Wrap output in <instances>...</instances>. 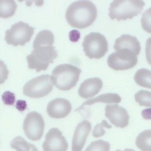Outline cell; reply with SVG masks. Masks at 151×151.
I'll use <instances>...</instances> for the list:
<instances>
[{
    "instance_id": "23",
    "label": "cell",
    "mask_w": 151,
    "mask_h": 151,
    "mask_svg": "<svg viewBox=\"0 0 151 151\" xmlns=\"http://www.w3.org/2000/svg\"><path fill=\"white\" fill-rule=\"evenodd\" d=\"M111 145L107 141L99 140L91 142L85 151H110Z\"/></svg>"
},
{
    "instance_id": "4",
    "label": "cell",
    "mask_w": 151,
    "mask_h": 151,
    "mask_svg": "<svg viewBox=\"0 0 151 151\" xmlns=\"http://www.w3.org/2000/svg\"><path fill=\"white\" fill-rule=\"evenodd\" d=\"M58 56L55 47L48 46L37 47L27 55L28 68L32 70L35 69L37 72L45 71L49 65L53 63Z\"/></svg>"
},
{
    "instance_id": "9",
    "label": "cell",
    "mask_w": 151,
    "mask_h": 151,
    "mask_svg": "<svg viewBox=\"0 0 151 151\" xmlns=\"http://www.w3.org/2000/svg\"><path fill=\"white\" fill-rule=\"evenodd\" d=\"M45 123L39 113L32 111L28 113L23 124V129L27 138L32 141L42 138L45 129Z\"/></svg>"
},
{
    "instance_id": "12",
    "label": "cell",
    "mask_w": 151,
    "mask_h": 151,
    "mask_svg": "<svg viewBox=\"0 0 151 151\" xmlns=\"http://www.w3.org/2000/svg\"><path fill=\"white\" fill-rule=\"evenodd\" d=\"M72 106L69 100L58 98L51 101L47 106V113L49 117L61 119L67 117L72 111Z\"/></svg>"
},
{
    "instance_id": "27",
    "label": "cell",
    "mask_w": 151,
    "mask_h": 151,
    "mask_svg": "<svg viewBox=\"0 0 151 151\" xmlns=\"http://www.w3.org/2000/svg\"><path fill=\"white\" fill-rule=\"evenodd\" d=\"M145 54L147 60L151 65V37L148 39L146 43Z\"/></svg>"
},
{
    "instance_id": "6",
    "label": "cell",
    "mask_w": 151,
    "mask_h": 151,
    "mask_svg": "<svg viewBox=\"0 0 151 151\" xmlns=\"http://www.w3.org/2000/svg\"><path fill=\"white\" fill-rule=\"evenodd\" d=\"M53 85L49 74L40 76L25 84L23 87V94L30 98H42L51 93L53 90Z\"/></svg>"
},
{
    "instance_id": "3",
    "label": "cell",
    "mask_w": 151,
    "mask_h": 151,
    "mask_svg": "<svg viewBox=\"0 0 151 151\" xmlns=\"http://www.w3.org/2000/svg\"><path fill=\"white\" fill-rule=\"evenodd\" d=\"M145 5L141 0H115L110 4L109 15L113 20L132 19L141 13Z\"/></svg>"
},
{
    "instance_id": "15",
    "label": "cell",
    "mask_w": 151,
    "mask_h": 151,
    "mask_svg": "<svg viewBox=\"0 0 151 151\" xmlns=\"http://www.w3.org/2000/svg\"><path fill=\"white\" fill-rule=\"evenodd\" d=\"M116 51L123 49L131 50L136 55L140 54L141 46L137 38L129 34H124L115 40L114 45Z\"/></svg>"
},
{
    "instance_id": "19",
    "label": "cell",
    "mask_w": 151,
    "mask_h": 151,
    "mask_svg": "<svg viewBox=\"0 0 151 151\" xmlns=\"http://www.w3.org/2000/svg\"><path fill=\"white\" fill-rule=\"evenodd\" d=\"M136 144L142 151H151V130L143 131L138 134Z\"/></svg>"
},
{
    "instance_id": "20",
    "label": "cell",
    "mask_w": 151,
    "mask_h": 151,
    "mask_svg": "<svg viewBox=\"0 0 151 151\" xmlns=\"http://www.w3.org/2000/svg\"><path fill=\"white\" fill-rule=\"evenodd\" d=\"M10 147L16 151H38L35 146L27 142L21 136L14 138L10 142Z\"/></svg>"
},
{
    "instance_id": "11",
    "label": "cell",
    "mask_w": 151,
    "mask_h": 151,
    "mask_svg": "<svg viewBox=\"0 0 151 151\" xmlns=\"http://www.w3.org/2000/svg\"><path fill=\"white\" fill-rule=\"evenodd\" d=\"M105 111L106 117L116 127L123 129L128 126L129 115L124 108L118 104H108Z\"/></svg>"
},
{
    "instance_id": "7",
    "label": "cell",
    "mask_w": 151,
    "mask_h": 151,
    "mask_svg": "<svg viewBox=\"0 0 151 151\" xmlns=\"http://www.w3.org/2000/svg\"><path fill=\"white\" fill-rule=\"evenodd\" d=\"M35 28L22 21L12 25L10 29L6 30L5 40L9 45L14 47L24 46L31 40L34 34Z\"/></svg>"
},
{
    "instance_id": "29",
    "label": "cell",
    "mask_w": 151,
    "mask_h": 151,
    "mask_svg": "<svg viewBox=\"0 0 151 151\" xmlns=\"http://www.w3.org/2000/svg\"><path fill=\"white\" fill-rule=\"evenodd\" d=\"M142 115L145 119H151V108L145 109L142 111Z\"/></svg>"
},
{
    "instance_id": "28",
    "label": "cell",
    "mask_w": 151,
    "mask_h": 151,
    "mask_svg": "<svg viewBox=\"0 0 151 151\" xmlns=\"http://www.w3.org/2000/svg\"><path fill=\"white\" fill-rule=\"evenodd\" d=\"M27 102L24 100H18L17 101L16 104V109L19 111H24L27 109Z\"/></svg>"
},
{
    "instance_id": "5",
    "label": "cell",
    "mask_w": 151,
    "mask_h": 151,
    "mask_svg": "<svg viewBox=\"0 0 151 151\" xmlns=\"http://www.w3.org/2000/svg\"><path fill=\"white\" fill-rule=\"evenodd\" d=\"M82 46L85 55L90 59L101 58L106 55L108 50L106 39L99 32H92L86 35Z\"/></svg>"
},
{
    "instance_id": "30",
    "label": "cell",
    "mask_w": 151,
    "mask_h": 151,
    "mask_svg": "<svg viewBox=\"0 0 151 151\" xmlns=\"http://www.w3.org/2000/svg\"><path fill=\"white\" fill-rule=\"evenodd\" d=\"M115 151H122L121 150H117ZM123 151H136L132 149H126Z\"/></svg>"
},
{
    "instance_id": "13",
    "label": "cell",
    "mask_w": 151,
    "mask_h": 151,
    "mask_svg": "<svg viewBox=\"0 0 151 151\" xmlns=\"http://www.w3.org/2000/svg\"><path fill=\"white\" fill-rule=\"evenodd\" d=\"M92 129L91 123L84 120L77 125L72 141V151H81Z\"/></svg>"
},
{
    "instance_id": "24",
    "label": "cell",
    "mask_w": 151,
    "mask_h": 151,
    "mask_svg": "<svg viewBox=\"0 0 151 151\" xmlns=\"http://www.w3.org/2000/svg\"><path fill=\"white\" fill-rule=\"evenodd\" d=\"M141 22L143 30L148 33H151V7L142 13Z\"/></svg>"
},
{
    "instance_id": "25",
    "label": "cell",
    "mask_w": 151,
    "mask_h": 151,
    "mask_svg": "<svg viewBox=\"0 0 151 151\" xmlns=\"http://www.w3.org/2000/svg\"><path fill=\"white\" fill-rule=\"evenodd\" d=\"M106 129H111V125L109 124L106 120H103L100 124H97L94 127L93 131V135L94 138H99L103 136L105 134L106 132L104 128Z\"/></svg>"
},
{
    "instance_id": "16",
    "label": "cell",
    "mask_w": 151,
    "mask_h": 151,
    "mask_svg": "<svg viewBox=\"0 0 151 151\" xmlns=\"http://www.w3.org/2000/svg\"><path fill=\"white\" fill-rule=\"evenodd\" d=\"M121 97L116 93H106L85 101L77 110L81 109L85 106L92 105L96 103L102 102L107 104H119L121 102Z\"/></svg>"
},
{
    "instance_id": "2",
    "label": "cell",
    "mask_w": 151,
    "mask_h": 151,
    "mask_svg": "<svg viewBox=\"0 0 151 151\" xmlns=\"http://www.w3.org/2000/svg\"><path fill=\"white\" fill-rule=\"evenodd\" d=\"M81 70L68 64L58 65L52 71L51 76L52 83L57 88L68 91L76 86Z\"/></svg>"
},
{
    "instance_id": "14",
    "label": "cell",
    "mask_w": 151,
    "mask_h": 151,
    "mask_svg": "<svg viewBox=\"0 0 151 151\" xmlns=\"http://www.w3.org/2000/svg\"><path fill=\"white\" fill-rule=\"evenodd\" d=\"M102 87L103 82L100 78L96 77L88 78L80 86L78 90V95L85 99L91 98L98 94Z\"/></svg>"
},
{
    "instance_id": "21",
    "label": "cell",
    "mask_w": 151,
    "mask_h": 151,
    "mask_svg": "<svg viewBox=\"0 0 151 151\" xmlns=\"http://www.w3.org/2000/svg\"><path fill=\"white\" fill-rule=\"evenodd\" d=\"M17 6L14 1H1L0 7V17L8 18L14 15Z\"/></svg>"
},
{
    "instance_id": "26",
    "label": "cell",
    "mask_w": 151,
    "mask_h": 151,
    "mask_svg": "<svg viewBox=\"0 0 151 151\" xmlns=\"http://www.w3.org/2000/svg\"><path fill=\"white\" fill-rule=\"evenodd\" d=\"M2 99L4 104L8 106H12L15 101V95L9 91L4 92L2 95Z\"/></svg>"
},
{
    "instance_id": "8",
    "label": "cell",
    "mask_w": 151,
    "mask_h": 151,
    "mask_svg": "<svg viewBox=\"0 0 151 151\" xmlns=\"http://www.w3.org/2000/svg\"><path fill=\"white\" fill-rule=\"evenodd\" d=\"M137 55L131 50L123 49L111 53L107 59L108 66L116 71L132 69L138 63Z\"/></svg>"
},
{
    "instance_id": "18",
    "label": "cell",
    "mask_w": 151,
    "mask_h": 151,
    "mask_svg": "<svg viewBox=\"0 0 151 151\" xmlns=\"http://www.w3.org/2000/svg\"><path fill=\"white\" fill-rule=\"evenodd\" d=\"M134 79L137 84L140 86L151 89V71L142 68L135 74Z\"/></svg>"
},
{
    "instance_id": "17",
    "label": "cell",
    "mask_w": 151,
    "mask_h": 151,
    "mask_svg": "<svg viewBox=\"0 0 151 151\" xmlns=\"http://www.w3.org/2000/svg\"><path fill=\"white\" fill-rule=\"evenodd\" d=\"M54 36L49 30H41L38 32L33 42V49L43 46H52L54 44Z\"/></svg>"
},
{
    "instance_id": "10",
    "label": "cell",
    "mask_w": 151,
    "mask_h": 151,
    "mask_svg": "<svg viewBox=\"0 0 151 151\" xmlns=\"http://www.w3.org/2000/svg\"><path fill=\"white\" fill-rule=\"evenodd\" d=\"M44 151H67L68 144L62 132L56 128L50 129L42 145Z\"/></svg>"
},
{
    "instance_id": "1",
    "label": "cell",
    "mask_w": 151,
    "mask_h": 151,
    "mask_svg": "<svg viewBox=\"0 0 151 151\" xmlns=\"http://www.w3.org/2000/svg\"><path fill=\"white\" fill-rule=\"evenodd\" d=\"M97 15V8L93 2L78 1L68 6L65 18L71 27L82 29L91 26L96 20Z\"/></svg>"
},
{
    "instance_id": "22",
    "label": "cell",
    "mask_w": 151,
    "mask_h": 151,
    "mask_svg": "<svg viewBox=\"0 0 151 151\" xmlns=\"http://www.w3.org/2000/svg\"><path fill=\"white\" fill-rule=\"evenodd\" d=\"M134 97L135 101L139 104V106L151 107V92L141 90L135 94Z\"/></svg>"
}]
</instances>
